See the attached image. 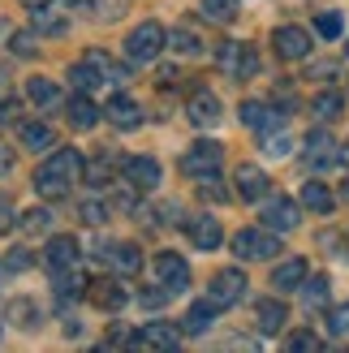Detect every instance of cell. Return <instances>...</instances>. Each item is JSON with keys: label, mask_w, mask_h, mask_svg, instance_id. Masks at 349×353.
I'll return each instance as SVG.
<instances>
[{"label": "cell", "mask_w": 349, "mask_h": 353, "mask_svg": "<svg viewBox=\"0 0 349 353\" xmlns=\"http://www.w3.org/2000/svg\"><path fill=\"white\" fill-rule=\"evenodd\" d=\"M69 82H74L82 95L99 91V86H112V91H121V86L130 82V69H126V65H117V61L108 57V52L91 48V52H86V57H82L78 65H69Z\"/></svg>", "instance_id": "cell-1"}, {"label": "cell", "mask_w": 349, "mask_h": 353, "mask_svg": "<svg viewBox=\"0 0 349 353\" xmlns=\"http://www.w3.org/2000/svg\"><path fill=\"white\" fill-rule=\"evenodd\" d=\"M78 172H82L78 151H52L48 164H39V172H34V190H39L48 203H57L78 185Z\"/></svg>", "instance_id": "cell-2"}, {"label": "cell", "mask_w": 349, "mask_h": 353, "mask_svg": "<svg viewBox=\"0 0 349 353\" xmlns=\"http://www.w3.org/2000/svg\"><path fill=\"white\" fill-rule=\"evenodd\" d=\"M164 43H168L164 26H160V22H143V26H134V30H130V39H126V57H130L134 65H151V61L164 52Z\"/></svg>", "instance_id": "cell-3"}, {"label": "cell", "mask_w": 349, "mask_h": 353, "mask_svg": "<svg viewBox=\"0 0 349 353\" xmlns=\"http://www.w3.org/2000/svg\"><path fill=\"white\" fill-rule=\"evenodd\" d=\"M216 65H220V74H229V78H255L259 74V52L250 43H233V39H224L216 48Z\"/></svg>", "instance_id": "cell-4"}, {"label": "cell", "mask_w": 349, "mask_h": 353, "mask_svg": "<svg viewBox=\"0 0 349 353\" xmlns=\"http://www.w3.org/2000/svg\"><path fill=\"white\" fill-rule=\"evenodd\" d=\"M233 254L246 259V263H259V259L281 254V241H276L272 228H241V233L233 237Z\"/></svg>", "instance_id": "cell-5"}, {"label": "cell", "mask_w": 349, "mask_h": 353, "mask_svg": "<svg viewBox=\"0 0 349 353\" xmlns=\"http://www.w3.org/2000/svg\"><path fill=\"white\" fill-rule=\"evenodd\" d=\"M241 297H246V276H241L237 268H224L212 276V289H207V302H212L216 310H229L237 306Z\"/></svg>", "instance_id": "cell-6"}, {"label": "cell", "mask_w": 349, "mask_h": 353, "mask_svg": "<svg viewBox=\"0 0 349 353\" xmlns=\"http://www.w3.org/2000/svg\"><path fill=\"white\" fill-rule=\"evenodd\" d=\"M220 164H224V147L212 143V138H203V143H195L181 155V172L186 176H212V172H220Z\"/></svg>", "instance_id": "cell-7"}, {"label": "cell", "mask_w": 349, "mask_h": 353, "mask_svg": "<svg viewBox=\"0 0 349 353\" xmlns=\"http://www.w3.org/2000/svg\"><path fill=\"white\" fill-rule=\"evenodd\" d=\"M151 272H155V280H160V289H168V293H181V289H190V268H186V259L181 254H155V263H151Z\"/></svg>", "instance_id": "cell-8"}, {"label": "cell", "mask_w": 349, "mask_h": 353, "mask_svg": "<svg viewBox=\"0 0 349 353\" xmlns=\"http://www.w3.org/2000/svg\"><path fill=\"white\" fill-rule=\"evenodd\" d=\"M302 147H306L302 160H306L310 168H332V164L341 160V147H337V138L328 134V130H310Z\"/></svg>", "instance_id": "cell-9"}, {"label": "cell", "mask_w": 349, "mask_h": 353, "mask_svg": "<svg viewBox=\"0 0 349 353\" xmlns=\"http://www.w3.org/2000/svg\"><path fill=\"white\" fill-rule=\"evenodd\" d=\"M99 250H103L99 259L108 263L117 276H134V272H143V254H138V245H134V241H103Z\"/></svg>", "instance_id": "cell-10"}, {"label": "cell", "mask_w": 349, "mask_h": 353, "mask_svg": "<svg viewBox=\"0 0 349 353\" xmlns=\"http://www.w3.org/2000/svg\"><path fill=\"white\" fill-rule=\"evenodd\" d=\"M272 48H276L281 61H306L310 57V34L302 26H281L272 34Z\"/></svg>", "instance_id": "cell-11"}, {"label": "cell", "mask_w": 349, "mask_h": 353, "mask_svg": "<svg viewBox=\"0 0 349 353\" xmlns=\"http://www.w3.org/2000/svg\"><path fill=\"white\" fill-rule=\"evenodd\" d=\"M121 176H126V185H134V190H155L160 185V164H155L151 155H130V160H121Z\"/></svg>", "instance_id": "cell-12"}, {"label": "cell", "mask_w": 349, "mask_h": 353, "mask_svg": "<svg viewBox=\"0 0 349 353\" xmlns=\"http://www.w3.org/2000/svg\"><path fill=\"white\" fill-rule=\"evenodd\" d=\"M30 26H34V34H65L69 30V5H65V0H61V5H52V0L34 5Z\"/></svg>", "instance_id": "cell-13"}, {"label": "cell", "mask_w": 349, "mask_h": 353, "mask_svg": "<svg viewBox=\"0 0 349 353\" xmlns=\"http://www.w3.org/2000/svg\"><path fill=\"white\" fill-rule=\"evenodd\" d=\"M233 181H237V194H241L246 203H263L268 194H272V181H268V172H263V168H255V164H237Z\"/></svg>", "instance_id": "cell-14"}, {"label": "cell", "mask_w": 349, "mask_h": 353, "mask_svg": "<svg viewBox=\"0 0 349 353\" xmlns=\"http://www.w3.org/2000/svg\"><path fill=\"white\" fill-rule=\"evenodd\" d=\"M186 117H190V125L212 130V125H220V99L212 91H195L190 103H186Z\"/></svg>", "instance_id": "cell-15"}, {"label": "cell", "mask_w": 349, "mask_h": 353, "mask_svg": "<svg viewBox=\"0 0 349 353\" xmlns=\"http://www.w3.org/2000/svg\"><path fill=\"white\" fill-rule=\"evenodd\" d=\"M86 297H91V302L99 306V310H121L130 302V293L121 289V280L117 276H103V280H91V285H86Z\"/></svg>", "instance_id": "cell-16"}, {"label": "cell", "mask_w": 349, "mask_h": 353, "mask_svg": "<svg viewBox=\"0 0 349 353\" xmlns=\"http://www.w3.org/2000/svg\"><path fill=\"white\" fill-rule=\"evenodd\" d=\"M130 345L134 349H164V353H172V349H181V332L168 327V323H147Z\"/></svg>", "instance_id": "cell-17"}, {"label": "cell", "mask_w": 349, "mask_h": 353, "mask_svg": "<svg viewBox=\"0 0 349 353\" xmlns=\"http://www.w3.org/2000/svg\"><path fill=\"white\" fill-rule=\"evenodd\" d=\"M298 203L289 199H268L263 203V228H272V233H289V228H298Z\"/></svg>", "instance_id": "cell-18"}, {"label": "cell", "mask_w": 349, "mask_h": 353, "mask_svg": "<svg viewBox=\"0 0 349 353\" xmlns=\"http://www.w3.org/2000/svg\"><path fill=\"white\" fill-rule=\"evenodd\" d=\"M186 237L195 241L199 250H216V245L224 241L220 220H212V216H190V220H186Z\"/></svg>", "instance_id": "cell-19"}, {"label": "cell", "mask_w": 349, "mask_h": 353, "mask_svg": "<svg viewBox=\"0 0 349 353\" xmlns=\"http://www.w3.org/2000/svg\"><path fill=\"white\" fill-rule=\"evenodd\" d=\"M103 117H108L117 130H138V125H143V108H138L130 95H117V91H112V103H108Z\"/></svg>", "instance_id": "cell-20"}, {"label": "cell", "mask_w": 349, "mask_h": 353, "mask_svg": "<svg viewBox=\"0 0 349 353\" xmlns=\"http://www.w3.org/2000/svg\"><path fill=\"white\" fill-rule=\"evenodd\" d=\"M241 121H246L250 130H259V134H268V130H281V125H285L281 112L268 108V103H259V99H246V103H241Z\"/></svg>", "instance_id": "cell-21"}, {"label": "cell", "mask_w": 349, "mask_h": 353, "mask_svg": "<svg viewBox=\"0 0 349 353\" xmlns=\"http://www.w3.org/2000/svg\"><path fill=\"white\" fill-rule=\"evenodd\" d=\"M302 285H306V259H289L272 272V289H281V293L302 289Z\"/></svg>", "instance_id": "cell-22"}, {"label": "cell", "mask_w": 349, "mask_h": 353, "mask_svg": "<svg viewBox=\"0 0 349 353\" xmlns=\"http://www.w3.org/2000/svg\"><path fill=\"white\" fill-rule=\"evenodd\" d=\"M74 263H78V241L74 237H52L48 241V272L74 268Z\"/></svg>", "instance_id": "cell-23"}, {"label": "cell", "mask_w": 349, "mask_h": 353, "mask_svg": "<svg viewBox=\"0 0 349 353\" xmlns=\"http://www.w3.org/2000/svg\"><path fill=\"white\" fill-rule=\"evenodd\" d=\"M255 319H259V332H263V336H276V332L285 327V306L276 302V297H268V302L255 306Z\"/></svg>", "instance_id": "cell-24"}, {"label": "cell", "mask_w": 349, "mask_h": 353, "mask_svg": "<svg viewBox=\"0 0 349 353\" xmlns=\"http://www.w3.org/2000/svg\"><path fill=\"white\" fill-rule=\"evenodd\" d=\"M52 276H57V297H65V302H69V297H82V293H86V285H91V280L82 276V268H78V263H74V268H61V272H52Z\"/></svg>", "instance_id": "cell-25"}, {"label": "cell", "mask_w": 349, "mask_h": 353, "mask_svg": "<svg viewBox=\"0 0 349 353\" xmlns=\"http://www.w3.org/2000/svg\"><path fill=\"white\" fill-rule=\"evenodd\" d=\"M302 207H310V211H319V216H328V211L337 207V194L328 190L323 181H306V185H302Z\"/></svg>", "instance_id": "cell-26"}, {"label": "cell", "mask_w": 349, "mask_h": 353, "mask_svg": "<svg viewBox=\"0 0 349 353\" xmlns=\"http://www.w3.org/2000/svg\"><path fill=\"white\" fill-rule=\"evenodd\" d=\"M95 121H99V108L91 103V95H78L74 103H69V125L74 130H91Z\"/></svg>", "instance_id": "cell-27"}, {"label": "cell", "mask_w": 349, "mask_h": 353, "mask_svg": "<svg viewBox=\"0 0 349 353\" xmlns=\"http://www.w3.org/2000/svg\"><path fill=\"white\" fill-rule=\"evenodd\" d=\"M22 143H26V151H48V147H57V130L52 125H22Z\"/></svg>", "instance_id": "cell-28"}, {"label": "cell", "mask_w": 349, "mask_h": 353, "mask_svg": "<svg viewBox=\"0 0 349 353\" xmlns=\"http://www.w3.org/2000/svg\"><path fill=\"white\" fill-rule=\"evenodd\" d=\"M26 95L39 103V108H52V103H61V86L48 82V78H30L26 82Z\"/></svg>", "instance_id": "cell-29"}, {"label": "cell", "mask_w": 349, "mask_h": 353, "mask_svg": "<svg viewBox=\"0 0 349 353\" xmlns=\"http://www.w3.org/2000/svg\"><path fill=\"white\" fill-rule=\"evenodd\" d=\"M168 43H172V52H177V57H199V52H203V39H199L190 26H177V30L168 34Z\"/></svg>", "instance_id": "cell-30"}, {"label": "cell", "mask_w": 349, "mask_h": 353, "mask_svg": "<svg viewBox=\"0 0 349 353\" xmlns=\"http://www.w3.org/2000/svg\"><path fill=\"white\" fill-rule=\"evenodd\" d=\"M310 112H315L319 121H337V117L345 112V99H341L337 91H323V95H315V103H310Z\"/></svg>", "instance_id": "cell-31"}, {"label": "cell", "mask_w": 349, "mask_h": 353, "mask_svg": "<svg viewBox=\"0 0 349 353\" xmlns=\"http://www.w3.org/2000/svg\"><path fill=\"white\" fill-rule=\"evenodd\" d=\"M9 52L17 61H34L39 57V43H34V30H13L9 34Z\"/></svg>", "instance_id": "cell-32"}, {"label": "cell", "mask_w": 349, "mask_h": 353, "mask_svg": "<svg viewBox=\"0 0 349 353\" xmlns=\"http://www.w3.org/2000/svg\"><path fill=\"white\" fill-rule=\"evenodd\" d=\"M212 314H216L212 302H195V306H190V314H186V332H190V336L207 332V327H212Z\"/></svg>", "instance_id": "cell-33"}, {"label": "cell", "mask_w": 349, "mask_h": 353, "mask_svg": "<svg viewBox=\"0 0 349 353\" xmlns=\"http://www.w3.org/2000/svg\"><path fill=\"white\" fill-rule=\"evenodd\" d=\"M203 17L207 22H233L237 17V0H203Z\"/></svg>", "instance_id": "cell-34"}, {"label": "cell", "mask_w": 349, "mask_h": 353, "mask_svg": "<svg viewBox=\"0 0 349 353\" xmlns=\"http://www.w3.org/2000/svg\"><path fill=\"white\" fill-rule=\"evenodd\" d=\"M302 302H306V310H319V306H328V276L306 280V293H302Z\"/></svg>", "instance_id": "cell-35"}, {"label": "cell", "mask_w": 349, "mask_h": 353, "mask_svg": "<svg viewBox=\"0 0 349 353\" xmlns=\"http://www.w3.org/2000/svg\"><path fill=\"white\" fill-rule=\"evenodd\" d=\"M263 151H268V155H289V151H293V138L285 134V125L263 134Z\"/></svg>", "instance_id": "cell-36"}, {"label": "cell", "mask_w": 349, "mask_h": 353, "mask_svg": "<svg viewBox=\"0 0 349 353\" xmlns=\"http://www.w3.org/2000/svg\"><path fill=\"white\" fill-rule=\"evenodd\" d=\"M48 224H52V211H43V207L22 211V228H26V233H48Z\"/></svg>", "instance_id": "cell-37"}, {"label": "cell", "mask_w": 349, "mask_h": 353, "mask_svg": "<svg viewBox=\"0 0 349 353\" xmlns=\"http://www.w3.org/2000/svg\"><path fill=\"white\" fill-rule=\"evenodd\" d=\"M315 30L323 34V39H337V34L345 30V22H341V13H332V9H328V13H319V17H315Z\"/></svg>", "instance_id": "cell-38"}, {"label": "cell", "mask_w": 349, "mask_h": 353, "mask_svg": "<svg viewBox=\"0 0 349 353\" xmlns=\"http://www.w3.org/2000/svg\"><path fill=\"white\" fill-rule=\"evenodd\" d=\"M199 181H203V199H207V203H224V199H229V190L220 185V172H212V176H199Z\"/></svg>", "instance_id": "cell-39"}, {"label": "cell", "mask_w": 349, "mask_h": 353, "mask_svg": "<svg viewBox=\"0 0 349 353\" xmlns=\"http://www.w3.org/2000/svg\"><path fill=\"white\" fill-rule=\"evenodd\" d=\"M78 216H82L86 224H103V220H108V207H103L99 199H86V203L78 207Z\"/></svg>", "instance_id": "cell-40"}, {"label": "cell", "mask_w": 349, "mask_h": 353, "mask_svg": "<svg viewBox=\"0 0 349 353\" xmlns=\"http://www.w3.org/2000/svg\"><path fill=\"white\" fill-rule=\"evenodd\" d=\"M9 319H22V327H39V310L30 302H13L9 306Z\"/></svg>", "instance_id": "cell-41"}, {"label": "cell", "mask_w": 349, "mask_h": 353, "mask_svg": "<svg viewBox=\"0 0 349 353\" xmlns=\"http://www.w3.org/2000/svg\"><path fill=\"white\" fill-rule=\"evenodd\" d=\"M26 268H34L30 250H22V245H13V250H9V259H5V272H26Z\"/></svg>", "instance_id": "cell-42"}, {"label": "cell", "mask_w": 349, "mask_h": 353, "mask_svg": "<svg viewBox=\"0 0 349 353\" xmlns=\"http://www.w3.org/2000/svg\"><path fill=\"white\" fill-rule=\"evenodd\" d=\"M285 345H289V349H323V341L315 336V332H293Z\"/></svg>", "instance_id": "cell-43"}, {"label": "cell", "mask_w": 349, "mask_h": 353, "mask_svg": "<svg viewBox=\"0 0 349 353\" xmlns=\"http://www.w3.org/2000/svg\"><path fill=\"white\" fill-rule=\"evenodd\" d=\"M17 117H22V103H17L13 95H5V99H0V125H13Z\"/></svg>", "instance_id": "cell-44"}, {"label": "cell", "mask_w": 349, "mask_h": 353, "mask_svg": "<svg viewBox=\"0 0 349 353\" xmlns=\"http://www.w3.org/2000/svg\"><path fill=\"white\" fill-rule=\"evenodd\" d=\"M328 332H332V336H345V332H349V310H332V314H328Z\"/></svg>", "instance_id": "cell-45"}, {"label": "cell", "mask_w": 349, "mask_h": 353, "mask_svg": "<svg viewBox=\"0 0 349 353\" xmlns=\"http://www.w3.org/2000/svg\"><path fill=\"white\" fill-rule=\"evenodd\" d=\"M134 336H130V332H121V327H112L108 332V341H103V345H108V349H117V345H130Z\"/></svg>", "instance_id": "cell-46"}, {"label": "cell", "mask_w": 349, "mask_h": 353, "mask_svg": "<svg viewBox=\"0 0 349 353\" xmlns=\"http://www.w3.org/2000/svg\"><path fill=\"white\" fill-rule=\"evenodd\" d=\"M9 228H13V207L0 199V233H9Z\"/></svg>", "instance_id": "cell-47"}, {"label": "cell", "mask_w": 349, "mask_h": 353, "mask_svg": "<svg viewBox=\"0 0 349 353\" xmlns=\"http://www.w3.org/2000/svg\"><path fill=\"white\" fill-rule=\"evenodd\" d=\"M5 95H13V74L0 65V99H5Z\"/></svg>", "instance_id": "cell-48"}, {"label": "cell", "mask_w": 349, "mask_h": 353, "mask_svg": "<svg viewBox=\"0 0 349 353\" xmlns=\"http://www.w3.org/2000/svg\"><path fill=\"white\" fill-rule=\"evenodd\" d=\"M9 168H13V151H9V147H0V176H5Z\"/></svg>", "instance_id": "cell-49"}, {"label": "cell", "mask_w": 349, "mask_h": 353, "mask_svg": "<svg viewBox=\"0 0 349 353\" xmlns=\"http://www.w3.org/2000/svg\"><path fill=\"white\" fill-rule=\"evenodd\" d=\"M341 199H345V203H349V181H341Z\"/></svg>", "instance_id": "cell-50"}, {"label": "cell", "mask_w": 349, "mask_h": 353, "mask_svg": "<svg viewBox=\"0 0 349 353\" xmlns=\"http://www.w3.org/2000/svg\"><path fill=\"white\" fill-rule=\"evenodd\" d=\"M341 160H345V164H349V143H345V147H341Z\"/></svg>", "instance_id": "cell-51"}, {"label": "cell", "mask_w": 349, "mask_h": 353, "mask_svg": "<svg viewBox=\"0 0 349 353\" xmlns=\"http://www.w3.org/2000/svg\"><path fill=\"white\" fill-rule=\"evenodd\" d=\"M22 5H30V9H34V5H43V0H22Z\"/></svg>", "instance_id": "cell-52"}]
</instances>
